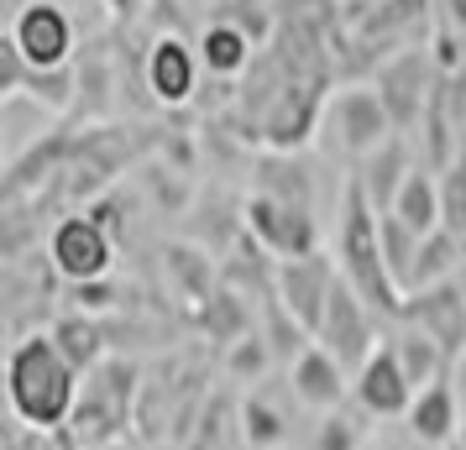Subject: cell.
<instances>
[{
    "mask_svg": "<svg viewBox=\"0 0 466 450\" xmlns=\"http://www.w3.org/2000/svg\"><path fill=\"white\" fill-rule=\"evenodd\" d=\"M5 408L26 429H64L79 408V372L53 335H22L5 351Z\"/></svg>",
    "mask_w": 466,
    "mask_h": 450,
    "instance_id": "6da1fadb",
    "label": "cell"
},
{
    "mask_svg": "<svg viewBox=\"0 0 466 450\" xmlns=\"http://www.w3.org/2000/svg\"><path fill=\"white\" fill-rule=\"evenodd\" d=\"M336 267L340 278L357 288L367 309L382 320H403V288L393 283L388 262H382V215L372 210V199L361 189V178H346L340 194V225H336Z\"/></svg>",
    "mask_w": 466,
    "mask_h": 450,
    "instance_id": "7a4b0ae2",
    "label": "cell"
},
{
    "mask_svg": "<svg viewBox=\"0 0 466 450\" xmlns=\"http://www.w3.org/2000/svg\"><path fill=\"white\" fill-rule=\"evenodd\" d=\"M319 131H325L346 157H361V163H367L382 142L399 136L393 115H388V105H382V95L378 89H367V85L336 89V95L319 105Z\"/></svg>",
    "mask_w": 466,
    "mask_h": 450,
    "instance_id": "3957f363",
    "label": "cell"
},
{
    "mask_svg": "<svg viewBox=\"0 0 466 450\" xmlns=\"http://www.w3.org/2000/svg\"><path fill=\"white\" fill-rule=\"evenodd\" d=\"M247 231L257 246H268L278 262L294 257H315L319 252V225H315V205H294L278 194H247Z\"/></svg>",
    "mask_w": 466,
    "mask_h": 450,
    "instance_id": "277c9868",
    "label": "cell"
},
{
    "mask_svg": "<svg viewBox=\"0 0 466 450\" xmlns=\"http://www.w3.org/2000/svg\"><path fill=\"white\" fill-rule=\"evenodd\" d=\"M47 262L53 273L74 288V283H95V278H110L116 267V236L100 231L89 215H64L53 231H47Z\"/></svg>",
    "mask_w": 466,
    "mask_h": 450,
    "instance_id": "5b68a950",
    "label": "cell"
},
{
    "mask_svg": "<svg viewBox=\"0 0 466 450\" xmlns=\"http://www.w3.org/2000/svg\"><path fill=\"white\" fill-rule=\"evenodd\" d=\"M330 356H336L351 377H357V366L372 356L382 345V335H378V315L367 309V299H361L351 283L340 278L336 283V294H330V309H325V325H319V335H315Z\"/></svg>",
    "mask_w": 466,
    "mask_h": 450,
    "instance_id": "8992f818",
    "label": "cell"
},
{
    "mask_svg": "<svg viewBox=\"0 0 466 450\" xmlns=\"http://www.w3.org/2000/svg\"><path fill=\"white\" fill-rule=\"evenodd\" d=\"M340 283V267L325 252L315 257H294V262H278V304L289 309V320L315 341L319 325H325V309H330V294Z\"/></svg>",
    "mask_w": 466,
    "mask_h": 450,
    "instance_id": "52a82bcc",
    "label": "cell"
},
{
    "mask_svg": "<svg viewBox=\"0 0 466 450\" xmlns=\"http://www.w3.org/2000/svg\"><path fill=\"white\" fill-rule=\"evenodd\" d=\"M5 37L22 47L32 68H74V22L58 0H26L5 26Z\"/></svg>",
    "mask_w": 466,
    "mask_h": 450,
    "instance_id": "ba28073f",
    "label": "cell"
},
{
    "mask_svg": "<svg viewBox=\"0 0 466 450\" xmlns=\"http://www.w3.org/2000/svg\"><path fill=\"white\" fill-rule=\"evenodd\" d=\"M79 68H32L22 58V47L11 43V37H0V95L5 100H37L43 110H68L79 100Z\"/></svg>",
    "mask_w": 466,
    "mask_h": 450,
    "instance_id": "9c48e42d",
    "label": "cell"
},
{
    "mask_svg": "<svg viewBox=\"0 0 466 450\" xmlns=\"http://www.w3.org/2000/svg\"><path fill=\"white\" fill-rule=\"evenodd\" d=\"M351 404L367 408L372 419H409V408H414V383L403 377L399 356H393V345L382 335V345L357 366V377H351Z\"/></svg>",
    "mask_w": 466,
    "mask_h": 450,
    "instance_id": "30bf717a",
    "label": "cell"
},
{
    "mask_svg": "<svg viewBox=\"0 0 466 450\" xmlns=\"http://www.w3.org/2000/svg\"><path fill=\"white\" fill-rule=\"evenodd\" d=\"M199 47H189L184 37H157V43L147 47V64H142V74H147V89L157 105H189L194 100V85H199Z\"/></svg>",
    "mask_w": 466,
    "mask_h": 450,
    "instance_id": "8fae6325",
    "label": "cell"
},
{
    "mask_svg": "<svg viewBox=\"0 0 466 450\" xmlns=\"http://www.w3.org/2000/svg\"><path fill=\"white\" fill-rule=\"evenodd\" d=\"M289 387H294V398L304 408L330 414V408L346 404V393H351V372H346V366H340L319 341H309L294 356V366H289Z\"/></svg>",
    "mask_w": 466,
    "mask_h": 450,
    "instance_id": "7c38bea8",
    "label": "cell"
},
{
    "mask_svg": "<svg viewBox=\"0 0 466 450\" xmlns=\"http://www.w3.org/2000/svg\"><path fill=\"white\" fill-rule=\"evenodd\" d=\"M403 320L430 330L435 341L451 351V356H461L466 351V294L456 283H441V288H424V294H409L403 304Z\"/></svg>",
    "mask_w": 466,
    "mask_h": 450,
    "instance_id": "4fadbf2b",
    "label": "cell"
},
{
    "mask_svg": "<svg viewBox=\"0 0 466 450\" xmlns=\"http://www.w3.org/2000/svg\"><path fill=\"white\" fill-rule=\"evenodd\" d=\"M461 408H456V387H451V377H441V383H430L414 393V408H409V435H414V445L424 450H451L456 440H461Z\"/></svg>",
    "mask_w": 466,
    "mask_h": 450,
    "instance_id": "5bb4252c",
    "label": "cell"
},
{
    "mask_svg": "<svg viewBox=\"0 0 466 450\" xmlns=\"http://www.w3.org/2000/svg\"><path fill=\"white\" fill-rule=\"evenodd\" d=\"M378 95H382V105H388V115H393V126L399 131L414 126L424 115V58L420 53H403V58H393V64L382 68Z\"/></svg>",
    "mask_w": 466,
    "mask_h": 450,
    "instance_id": "9a60e30c",
    "label": "cell"
},
{
    "mask_svg": "<svg viewBox=\"0 0 466 450\" xmlns=\"http://www.w3.org/2000/svg\"><path fill=\"white\" fill-rule=\"evenodd\" d=\"M388 215H399L403 225L414 231V236H435V231H445V199H441V178L430 168H414L409 178H403V189L399 199H393V210Z\"/></svg>",
    "mask_w": 466,
    "mask_h": 450,
    "instance_id": "2e32d148",
    "label": "cell"
},
{
    "mask_svg": "<svg viewBox=\"0 0 466 450\" xmlns=\"http://www.w3.org/2000/svg\"><path fill=\"white\" fill-rule=\"evenodd\" d=\"M388 345H393V356H399L403 377L414 383V393H420V387H430V383H441L445 366H451V351H445L430 330H420V325H409V320L388 335Z\"/></svg>",
    "mask_w": 466,
    "mask_h": 450,
    "instance_id": "e0dca14e",
    "label": "cell"
},
{
    "mask_svg": "<svg viewBox=\"0 0 466 450\" xmlns=\"http://www.w3.org/2000/svg\"><path fill=\"white\" fill-rule=\"evenodd\" d=\"M420 168L414 157H409V147H403V136H393V142H382L367 163H361V189H367V199H372V210L378 215H388L393 210V199H399V189H403V178Z\"/></svg>",
    "mask_w": 466,
    "mask_h": 450,
    "instance_id": "ac0fdd59",
    "label": "cell"
},
{
    "mask_svg": "<svg viewBox=\"0 0 466 450\" xmlns=\"http://www.w3.org/2000/svg\"><path fill=\"white\" fill-rule=\"evenodd\" d=\"M199 64L210 68V74H220V79H236L241 68L252 64V32L241 22H231V16H215V22H205V32H199Z\"/></svg>",
    "mask_w": 466,
    "mask_h": 450,
    "instance_id": "d6986e66",
    "label": "cell"
},
{
    "mask_svg": "<svg viewBox=\"0 0 466 450\" xmlns=\"http://www.w3.org/2000/svg\"><path fill=\"white\" fill-rule=\"evenodd\" d=\"M53 345L68 356V366L79 372V377H89L95 366H106V335H100V325H95V315H79V309H68V315H58L53 320Z\"/></svg>",
    "mask_w": 466,
    "mask_h": 450,
    "instance_id": "ffe728a7",
    "label": "cell"
},
{
    "mask_svg": "<svg viewBox=\"0 0 466 450\" xmlns=\"http://www.w3.org/2000/svg\"><path fill=\"white\" fill-rule=\"evenodd\" d=\"M461 262H466V246H461V236H456V231H435V236H424L409 294H424V288H441V283H451Z\"/></svg>",
    "mask_w": 466,
    "mask_h": 450,
    "instance_id": "44dd1931",
    "label": "cell"
},
{
    "mask_svg": "<svg viewBox=\"0 0 466 450\" xmlns=\"http://www.w3.org/2000/svg\"><path fill=\"white\" fill-rule=\"evenodd\" d=\"M241 440L252 450H278L289 440V414L268 398V393H252L241 404Z\"/></svg>",
    "mask_w": 466,
    "mask_h": 450,
    "instance_id": "7402d4cb",
    "label": "cell"
},
{
    "mask_svg": "<svg viewBox=\"0 0 466 450\" xmlns=\"http://www.w3.org/2000/svg\"><path fill=\"white\" fill-rule=\"evenodd\" d=\"M367 429H372V414L357 404H340L330 414H319L315 425V450H361L367 445Z\"/></svg>",
    "mask_w": 466,
    "mask_h": 450,
    "instance_id": "603a6c76",
    "label": "cell"
},
{
    "mask_svg": "<svg viewBox=\"0 0 466 450\" xmlns=\"http://www.w3.org/2000/svg\"><path fill=\"white\" fill-rule=\"evenodd\" d=\"M382 262H388V273L393 283L403 288V299H409V283H414V262H420V236L403 225L399 215H382Z\"/></svg>",
    "mask_w": 466,
    "mask_h": 450,
    "instance_id": "cb8c5ba5",
    "label": "cell"
},
{
    "mask_svg": "<svg viewBox=\"0 0 466 450\" xmlns=\"http://www.w3.org/2000/svg\"><path fill=\"white\" fill-rule=\"evenodd\" d=\"M268 366H273V341L257 335V330H241L231 341V351H226V372H231L236 383H262Z\"/></svg>",
    "mask_w": 466,
    "mask_h": 450,
    "instance_id": "d4e9b609",
    "label": "cell"
},
{
    "mask_svg": "<svg viewBox=\"0 0 466 450\" xmlns=\"http://www.w3.org/2000/svg\"><path fill=\"white\" fill-rule=\"evenodd\" d=\"M441 199H445V231L466 236V147L445 163V178H441Z\"/></svg>",
    "mask_w": 466,
    "mask_h": 450,
    "instance_id": "484cf974",
    "label": "cell"
},
{
    "mask_svg": "<svg viewBox=\"0 0 466 450\" xmlns=\"http://www.w3.org/2000/svg\"><path fill=\"white\" fill-rule=\"evenodd\" d=\"M68 299H74V309H79V315H106L110 304H116V288H110V278L74 283V288H68Z\"/></svg>",
    "mask_w": 466,
    "mask_h": 450,
    "instance_id": "4316f807",
    "label": "cell"
},
{
    "mask_svg": "<svg viewBox=\"0 0 466 450\" xmlns=\"http://www.w3.org/2000/svg\"><path fill=\"white\" fill-rule=\"evenodd\" d=\"M74 429H26V450H74Z\"/></svg>",
    "mask_w": 466,
    "mask_h": 450,
    "instance_id": "83f0119b",
    "label": "cell"
},
{
    "mask_svg": "<svg viewBox=\"0 0 466 450\" xmlns=\"http://www.w3.org/2000/svg\"><path fill=\"white\" fill-rule=\"evenodd\" d=\"M106 11L116 16V22H137V16L147 11V0H106Z\"/></svg>",
    "mask_w": 466,
    "mask_h": 450,
    "instance_id": "f1b7e54d",
    "label": "cell"
},
{
    "mask_svg": "<svg viewBox=\"0 0 466 450\" xmlns=\"http://www.w3.org/2000/svg\"><path fill=\"white\" fill-rule=\"evenodd\" d=\"M441 5H445V16H451V26L466 32V0H441Z\"/></svg>",
    "mask_w": 466,
    "mask_h": 450,
    "instance_id": "f546056e",
    "label": "cell"
},
{
    "mask_svg": "<svg viewBox=\"0 0 466 450\" xmlns=\"http://www.w3.org/2000/svg\"><path fill=\"white\" fill-rule=\"evenodd\" d=\"M456 445H461V450H466V419H461V440H456Z\"/></svg>",
    "mask_w": 466,
    "mask_h": 450,
    "instance_id": "4dcf8cb0",
    "label": "cell"
},
{
    "mask_svg": "<svg viewBox=\"0 0 466 450\" xmlns=\"http://www.w3.org/2000/svg\"><path fill=\"white\" fill-rule=\"evenodd\" d=\"M74 5H85V0H74Z\"/></svg>",
    "mask_w": 466,
    "mask_h": 450,
    "instance_id": "1f68e13d",
    "label": "cell"
},
{
    "mask_svg": "<svg viewBox=\"0 0 466 450\" xmlns=\"http://www.w3.org/2000/svg\"><path fill=\"white\" fill-rule=\"evenodd\" d=\"M451 450H461V445H451Z\"/></svg>",
    "mask_w": 466,
    "mask_h": 450,
    "instance_id": "d6a6232c",
    "label": "cell"
},
{
    "mask_svg": "<svg viewBox=\"0 0 466 450\" xmlns=\"http://www.w3.org/2000/svg\"><path fill=\"white\" fill-rule=\"evenodd\" d=\"M461 246H466V236H461Z\"/></svg>",
    "mask_w": 466,
    "mask_h": 450,
    "instance_id": "836d02e7",
    "label": "cell"
}]
</instances>
